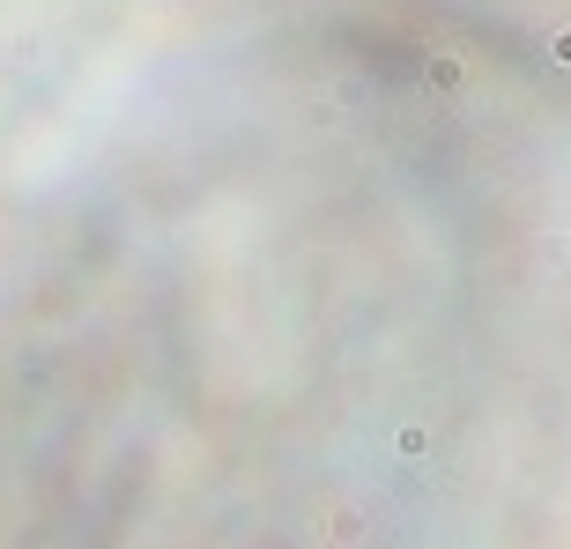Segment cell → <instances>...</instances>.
I'll return each instance as SVG.
<instances>
[{
	"label": "cell",
	"instance_id": "cell-1",
	"mask_svg": "<svg viewBox=\"0 0 571 549\" xmlns=\"http://www.w3.org/2000/svg\"><path fill=\"white\" fill-rule=\"evenodd\" d=\"M557 60H571V30H564V37H557Z\"/></svg>",
	"mask_w": 571,
	"mask_h": 549
}]
</instances>
